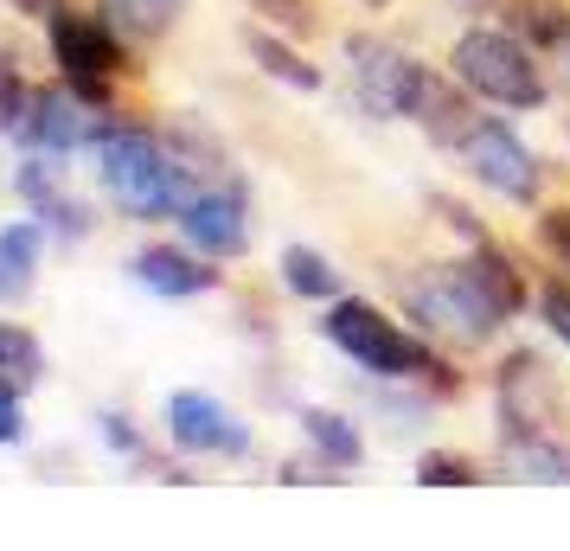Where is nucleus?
<instances>
[{
    "label": "nucleus",
    "mask_w": 570,
    "mask_h": 551,
    "mask_svg": "<svg viewBox=\"0 0 570 551\" xmlns=\"http://www.w3.org/2000/svg\"><path fill=\"white\" fill-rule=\"evenodd\" d=\"M321 334L360 372H372V378H391V385H449V366H442L436 346L416 341L404 321H391L385 308H372L360 295H334Z\"/></svg>",
    "instance_id": "1"
},
{
    "label": "nucleus",
    "mask_w": 570,
    "mask_h": 551,
    "mask_svg": "<svg viewBox=\"0 0 570 551\" xmlns=\"http://www.w3.org/2000/svg\"><path fill=\"white\" fill-rule=\"evenodd\" d=\"M90 155H97L104 193L129 211V218H167V211H180V199L193 193V186H186V167L174 160V148L155 141L148 129H135V122L104 116Z\"/></svg>",
    "instance_id": "2"
},
{
    "label": "nucleus",
    "mask_w": 570,
    "mask_h": 551,
    "mask_svg": "<svg viewBox=\"0 0 570 551\" xmlns=\"http://www.w3.org/2000/svg\"><path fill=\"white\" fill-rule=\"evenodd\" d=\"M449 71H455V83H468L493 109H544L551 104V78H544L539 46L513 27H468L449 46Z\"/></svg>",
    "instance_id": "3"
},
{
    "label": "nucleus",
    "mask_w": 570,
    "mask_h": 551,
    "mask_svg": "<svg viewBox=\"0 0 570 551\" xmlns=\"http://www.w3.org/2000/svg\"><path fill=\"white\" fill-rule=\"evenodd\" d=\"M346 65H353V97L379 122H416V104H423V90L436 78L416 52H404L397 39H379V32H353L346 39Z\"/></svg>",
    "instance_id": "4"
},
{
    "label": "nucleus",
    "mask_w": 570,
    "mask_h": 551,
    "mask_svg": "<svg viewBox=\"0 0 570 551\" xmlns=\"http://www.w3.org/2000/svg\"><path fill=\"white\" fill-rule=\"evenodd\" d=\"M455 160H462V174L481 186V193L507 199V206H532L544 193L539 155H532V148L519 141V129H507L500 116H481V122L455 141Z\"/></svg>",
    "instance_id": "5"
},
{
    "label": "nucleus",
    "mask_w": 570,
    "mask_h": 551,
    "mask_svg": "<svg viewBox=\"0 0 570 551\" xmlns=\"http://www.w3.org/2000/svg\"><path fill=\"white\" fill-rule=\"evenodd\" d=\"M46 39H52V58L58 71H65V83L78 90L83 104H109V83L122 78V32L109 27L104 13H58L52 27H46Z\"/></svg>",
    "instance_id": "6"
},
{
    "label": "nucleus",
    "mask_w": 570,
    "mask_h": 551,
    "mask_svg": "<svg viewBox=\"0 0 570 551\" xmlns=\"http://www.w3.org/2000/svg\"><path fill=\"white\" fill-rule=\"evenodd\" d=\"M404 308H411L416 327H430L436 341H455V346H481L500 334V321L474 302V289L462 283V269L455 263H436V269H423L404 283Z\"/></svg>",
    "instance_id": "7"
},
{
    "label": "nucleus",
    "mask_w": 570,
    "mask_h": 551,
    "mask_svg": "<svg viewBox=\"0 0 570 551\" xmlns=\"http://www.w3.org/2000/svg\"><path fill=\"white\" fill-rule=\"evenodd\" d=\"M160 423H167V443L180 455H250V423L237 417L225 397L199 392V385L167 392Z\"/></svg>",
    "instance_id": "8"
},
{
    "label": "nucleus",
    "mask_w": 570,
    "mask_h": 551,
    "mask_svg": "<svg viewBox=\"0 0 570 551\" xmlns=\"http://www.w3.org/2000/svg\"><path fill=\"white\" fill-rule=\"evenodd\" d=\"M180 237L193 250H206L212 263H232L250 250V199L237 180H218V186H193L180 199Z\"/></svg>",
    "instance_id": "9"
},
{
    "label": "nucleus",
    "mask_w": 570,
    "mask_h": 551,
    "mask_svg": "<svg viewBox=\"0 0 570 551\" xmlns=\"http://www.w3.org/2000/svg\"><path fill=\"white\" fill-rule=\"evenodd\" d=\"M97 129H104V116H97V104H83L78 90L65 83V90H32L27 104V122H20V141H27L32 155H78V148H90L97 141Z\"/></svg>",
    "instance_id": "10"
},
{
    "label": "nucleus",
    "mask_w": 570,
    "mask_h": 551,
    "mask_svg": "<svg viewBox=\"0 0 570 551\" xmlns=\"http://www.w3.org/2000/svg\"><path fill=\"white\" fill-rule=\"evenodd\" d=\"M493 397H500V443H525V436H544V430H551L558 392H551V372H544L532 353H513V360L500 366Z\"/></svg>",
    "instance_id": "11"
},
{
    "label": "nucleus",
    "mask_w": 570,
    "mask_h": 551,
    "mask_svg": "<svg viewBox=\"0 0 570 551\" xmlns=\"http://www.w3.org/2000/svg\"><path fill=\"white\" fill-rule=\"evenodd\" d=\"M129 276L141 283L148 295H167V302H186V295H212L225 276L212 269L206 250H193V244H148V250H135L129 257Z\"/></svg>",
    "instance_id": "12"
},
{
    "label": "nucleus",
    "mask_w": 570,
    "mask_h": 551,
    "mask_svg": "<svg viewBox=\"0 0 570 551\" xmlns=\"http://www.w3.org/2000/svg\"><path fill=\"white\" fill-rule=\"evenodd\" d=\"M455 269H462V283L474 289V302L488 308L500 327L507 321H519L525 315V302H532V289L519 283V269H513V257L493 244V237H481V244H468V257H455Z\"/></svg>",
    "instance_id": "13"
},
{
    "label": "nucleus",
    "mask_w": 570,
    "mask_h": 551,
    "mask_svg": "<svg viewBox=\"0 0 570 551\" xmlns=\"http://www.w3.org/2000/svg\"><path fill=\"white\" fill-rule=\"evenodd\" d=\"M13 186H20V199H27V211L46 225L52 237H83L90 232V206H83L78 193H65V180H58L46 160L32 155L20 160V174H13Z\"/></svg>",
    "instance_id": "14"
},
{
    "label": "nucleus",
    "mask_w": 570,
    "mask_h": 551,
    "mask_svg": "<svg viewBox=\"0 0 570 551\" xmlns=\"http://www.w3.org/2000/svg\"><path fill=\"white\" fill-rule=\"evenodd\" d=\"M244 52H250V65H257L263 78L288 83V90H321V65H314L302 46H288V32L276 27H244Z\"/></svg>",
    "instance_id": "15"
},
{
    "label": "nucleus",
    "mask_w": 570,
    "mask_h": 551,
    "mask_svg": "<svg viewBox=\"0 0 570 551\" xmlns=\"http://www.w3.org/2000/svg\"><path fill=\"white\" fill-rule=\"evenodd\" d=\"M468 97H474V90H468V83L455 90V71H449V78H430L423 104H416V129L430 135L436 148H449V155H455V141H462V135L474 129V122H481Z\"/></svg>",
    "instance_id": "16"
},
{
    "label": "nucleus",
    "mask_w": 570,
    "mask_h": 551,
    "mask_svg": "<svg viewBox=\"0 0 570 551\" xmlns=\"http://www.w3.org/2000/svg\"><path fill=\"white\" fill-rule=\"evenodd\" d=\"M302 436L308 449L321 455V469H360L365 462V443H360V423L346 411H327V404H302Z\"/></svg>",
    "instance_id": "17"
},
{
    "label": "nucleus",
    "mask_w": 570,
    "mask_h": 551,
    "mask_svg": "<svg viewBox=\"0 0 570 551\" xmlns=\"http://www.w3.org/2000/svg\"><path fill=\"white\" fill-rule=\"evenodd\" d=\"M39 244H46V225H39V218H13V225H0V302H20V295L32 289Z\"/></svg>",
    "instance_id": "18"
},
{
    "label": "nucleus",
    "mask_w": 570,
    "mask_h": 551,
    "mask_svg": "<svg viewBox=\"0 0 570 551\" xmlns=\"http://www.w3.org/2000/svg\"><path fill=\"white\" fill-rule=\"evenodd\" d=\"M104 7V20L122 39H135V46H155V39H167V32L180 27L186 0H97Z\"/></svg>",
    "instance_id": "19"
},
{
    "label": "nucleus",
    "mask_w": 570,
    "mask_h": 551,
    "mask_svg": "<svg viewBox=\"0 0 570 551\" xmlns=\"http://www.w3.org/2000/svg\"><path fill=\"white\" fill-rule=\"evenodd\" d=\"M283 289L302 295V302H334L340 295V269L321 250H308V244H288L283 250Z\"/></svg>",
    "instance_id": "20"
},
{
    "label": "nucleus",
    "mask_w": 570,
    "mask_h": 551,
    "mask_svg": "<svg viewBox=\"0 0 570 551\" xmlns=\"http://www.w3.org/2000/svg\"><path fill=\"white\" fill-rule=\"evenodd\" d=\"M0 378H13V385H39L46 378V346L20 321H0Z\"/></svg>",
    "instance_id": "21"
},
{
    "label": "nucleus",
    "mask_w": 570,
    "mask_h": 551,
    "mask_svg": "<svg viewBox=\"0 0 570 551\" xmlns=\"http://www.w3.org/2000/svg\"><path fill=\"white\" fill-rule=\"evenodd\" d=\"M507 462L519 469V481H570V449L551 430L525 436V443H507Z\"/></svg>",
    "instance_id": "22"
},
{
    "label": "nucleus",
    "mask_w": 570,
    "mask_h": 551,
    "mask_svg": "<svg viewBox=\"0 0 570 551\" xmlns=\"http://www.w3.org/2000/svg\"><path fill=\"white\" fill-rule=\"evenodd\" d=\"M532 308H539L544 334H551L558 346H570V276H551V283L532 295Z\"/></svg>",
    "instance_id": "23"
},
{
    "label": "nucleus",
    "mask_w": 570,
    "mask_h": 551,
    "mask_svg": "<svg viewBox=\"0 0 570 551\" xmlns=\"http://www.w3.org/2000/svg\"><path fill=\"white\" fill-rule=\"evenodd\" d=\"M416 481H423V488H468V481H481V474H474L468 455H442V449H430V455L416 462Z\"/></svg>",
    "instance_id": "24"
},
{
    "label": "nucleus",
    "mask_w": 570,
    "mask_h": 551,
    "mask_svg": "<svg viewBox=\"0 0 570 551\" xmlns=\"http://www.w3.org/2000/svg\"><path fill=\"white\" fill-rule=\"evenodd\" d=\"M27 104H32V83L0 58V135H20V122H27Z\"/></svg>",
    "instance_id": "25"
},
{
    "label": "nucleus",
    "mask_w": 570,
    "mask_h": 551,
    "mask_svg": "<svg viewBox=\"0 0 570 551\" xmlns=\"http://www.w3.org/2000/svg\"><path fill=\"white\" fill-rule=\"evenodd\" d=\"M250 13H263L276 32H288V39H302V32H314V7L308 0H244Z\"/></svg>",
    "instance_id": "26"
},
{
    "label": "nucleus",
    "mask_w": 570,
    "mask_h": 551,
    "mask_svg": "<svg viewBox=\"0 0 570 551\" xmlns=\"http://www.w3.org/2000/svg\"><path fill=\"white\" fill-rule=\"evenodd\" d=\"M539 250L570 276V206H544L539 211Z\"/></svg>",
    "instance_id": "27"
},
{
    "label": "nucleus",
    "mask_w": 570,
    "mask_h": 551,
    "mask_svg": "<svg viewBox=\"0 0 570 551\" xmlns=\"http://www.w3.org/2000/svg\"><path fill=\"white\" fill-rule=\"evenodd\" d=\"M20 392L27 385H13V378H0V449L20 443L27 436V404H20Z\"/></svg>",
    "instance_id": "28"
},
{
    "label": "nucleus",
    "mask_w": 570,
    "mask_h": 551,
    "mask_svg": "<svg viewBox=\"0 0 570 551\" xmlns=\"http://www.w3.org/2000/svg\"><path fill=\"white\" fill-rule=\"evenodd\" d=\"M430 211H436V218H442V225H449V232H462L468 244H481V237H488V232H481V225H474V211H468V206H455V199H442V193H436V199H430Z\"/></svg>",
    "instance_id": "29"
},
{
    "label": "nucleus",
    "mask_w": 570,
    "mask_h": 551,
    "mask_svg": "<svg viewBox=\"0 0 570 551\" xmlns=\"http://www.w3.org/2000/svg\"><path fill=\"white\" fill-rule=\"evenodd\" d=\"M544 65H551V78H558V90L570 97V27L558 32L551 46H544Z\"/></svg>",
    "instance_id": "30"
},
{
    "label": "nucleus",
    "mask_w": 570,
    "mask_h": 551,
    "mask_svg": "<svg viewBox=\"0 0 570 551\" xmlns=\"http://www.w3.org/2000/svg\"><path fill=\"white\" fill-rule=\"evenodd\" d=\"M13 13H27V20H39V27H52L58 13H65V0H7Z\"/></svg>",
    "instance_id": "31"
},
{
    "label": "nucleus",
    "mask_w": 570,
    "mask_h": 551,
    "mask_svg": "<svg viewBox=\"0 0 570 551\" xmlns=\"http://www.w3.org/2000/svg\"><path fill=\"white\" fill-rule=\"evenodd\" d=\"M104 436H109V443H116V449H135V430H129V423H122V417H116V411H109V417H104Z\"/></svg>",
    "instance_id": "32"
},
{
    "label": "nucleus",
    "mask_w": 570,
    "mask_h": 551,
    "mask_svg": "<svg viewBox=\"0 0 570 551\" xmlns=\"http://www.w3.org/2000/svg\"><path fill=\"white\" fill-rule=\"evenodd\" d=\"M360 7H391V0H360Z\"/></svg>",
    "instance_id": "33"
}]
</instances>
